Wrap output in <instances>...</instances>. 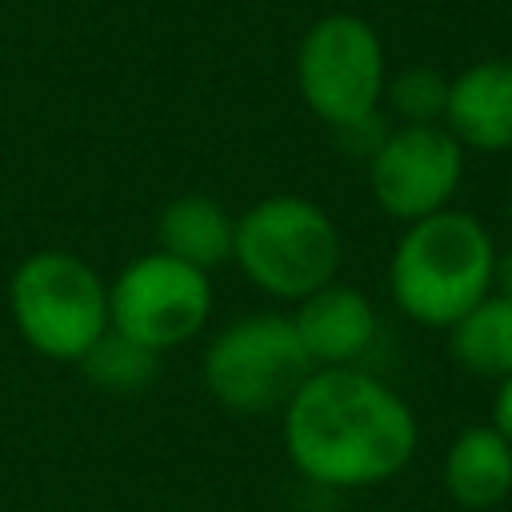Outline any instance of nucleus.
Returning a JSON list of instances; mask_svg holds the SVG:
<instances>
[{
	"label": "nucleus",
	"instance_id": "4",
	"mask_svg": "<svg viewBox=\"0 0 512 512\" xmlns=\"http://www.w3.org/2000/svg\"><path fill=\"white\" fill-rule=\"evenodd\" d=\"M8 312L32 352L80 364L108 332V284L76 252L44 248L16 264L8 280Z\"/></svg>",
	"mask_w": 512,
	"mask_h": 512
},
{
	"label": "nucleus",
	"instance_id": "15",
	"mask_svg": "<svg viewBox=\"0 0 512 512\" xmlns=\"http://www.w3.org/2000/svg\"><path fill=\"white\" fill-rule=\"evenodd\" d=\"M448 100V76L428 64H408L400 72H388L384 80V104L400 116V124H440Z\"/></svg>",
	"mask_w": 512,
	"mask_h": 512
},
{
	"label": "nucleus",
	"instance_id": "2",
	"mask_svg": "<svg viewBox=\"0 0 512 512\" xmlns=\"http://www.w3.org/2000/svg\"><path fill=\"white\" fill-rule=\"evenodd\" d=\"M496 240L480 216L440 208L404 224L392 260L388 292L420 328H452L476 300L492 292Z\"/></svg>",
	"mask_w": 512,
	"mask_h": 512
},
{
	"label": "nucleus",
	"instance_id": "9",
	"mask_svg": "<svg viewBox=\"0 0 512 512\" xmlns=\"http://www.w3.org/2000/svg\"><path fill=\"white\" fill-rule=\"evenodd\" d=\"M312 368H356L376 340V308L352 284H324L288 316Z\"/></svg>",
	"mask_w": 512,
	"mask_h": 512
},
{
	"label": "nucleus",
	"instance_id": "12",
	"mask_svg": "<svg viewBox=\"0 0 512 512\" xmlns=\"http://www.w3.org/2000/svg\"><path fill=\"white\" fill-rule=\"evenodd\" d=\"M232 236H236V216L220 200L200 196V192L168 200L156 220L160 252H168L200 272H212L224 260H232Z\"/></svg>",
	"mask_w": 512,
	"mask_h": 512
},
{
	"label": "nucleus",
	"instance_id": "16",
	"mask_svg": "<svg viewBox=\"0 0 512 512\" xmlns=\"http://www.w3.org/2000/svg\"><path fill=\"white\" fill-rule=\"evenodd\" d=\"M492 428L512 444V372L504 380H496V396H492Z\"/></svg>",
	"mask_w": 512,
	"mask_h": 512
},
{
	"label": "nucleus",
	"instance_id": "6",
	"mask_svg": "<svg viewBox=\"0 0 512 512\" xmlns=\"http://www.w3.org/2000/svg\"><path fill=\"white\" fill-rule=\"evenodd\" d=\"M200 372L220 408L256 416L288 404V396L312 372V360L304 356V344L288 316L252 312L212 336Z\"/></svg>",
	"mask_w": 512,
	"mask_h": 512
},
{
	"label": "nucleus",
	"instance_id": "11",
	"mask_svg": "<svg viewBox=\"0 0 512 512\" xmlns=\"http://www.w3.org/2000/svg\"><path fill=\"white\" fill-rule=\"evenodd\" d=\"M444 492L468 512L496 508L512 492V444L492 424L464 428L444 452Z\"/></svg>",
	"mask_w": 512,
	"mask_h": 512
},
{
	"label": "nucleus",
	"instance_id": "7",
	"mask_svg": "<svg viewBox=\"0 0 512 512\" xmlns=\"http://www.w3.org/2000/svg\"><path fill=\"white\" fill-rule=\"evenodd\" d=\"M208 316H212L208 272L160 248L128 260L108 284V328L152 352L188 344L208 324Z\"/></svg>",
	"mask_w": 512,
	"mask_h": 512
},
{
	"label": "nucleus",
	"instance_id": "10",
	"mask_svg": "<svg viewBox=\"0 0 512 512\" xmlns=\"http://www.w3.org/2000/svg\"><path fill=\"white\" fill-rule=\"evenodd\" d=\"M440 124L460 148L512 152V60H476L448 76Z\"/></svg>",
	"mask_w": 512,
	"mask_h": 512
},
{
	"label": "nucleus",
	"instance_id": "14",
	"mask_svg": "<svg viewBox=\"0 0 512 512\" xmlns=\"http://www.w3.org/2000/svg\"><path fill=\"white\" fill-rule=\"evenodd\" d=\"M84 376L100 388V392H112V396H132V392H144L156 372H160V352L120 336V332H104L80 360Z\"/></svg>",
	"mask_w": 512,
	"mask_h": 512
},
{
	"label": "nucleus",
	"instance_id": "5",
	"mask_svg": "<svg viewBox=\"0 0 512 512\" xmlns=\"http://www.w3.org/2000/svg\"><path fill=\"white\" fill-rule=\"evenodd\" d=\"M388 60L376 28L356 12H328L296 44V88L316 120L332 132L384 104Z\"/></svg>",
	"mask_w": 512,
	"mask_h": 512
},
{
	"label": "nucleus",
	"instance_id": "1",
	"mask_svg": "<svg viewBox=\"0 0 512 512\" xmlns=\"http://www.w3.org/2000/svg\"><path fill=\"white\" fill-rule=\"evenodd\" d=\"M284 452L320 488H376L400 476L420 444L408 400L360 368H312L284 404Z\"/></svg>",
	"mask_w": 512,
	"mask_h": 512
},
{
	"label": "nucleus",
	"instance_id": "17",
	"mask_svg": "<svg viewBox=\"0 0 512 512\" xmlns=\"http://www.w3.org/2000/svg\"><path fill=\"white\" fill-rule=\"evenodd\" d=\"M492 292L512 300V248L496 252V272H492Z\"/></svg>",
	"mask_w": 512,
	"mask_h": 512
},
{
	"label": "nucleus",
	"instance_id": "8",
	"mask_svg": "<svg viewBox=\"0 0 512 512\" xmlns=\"http://www.w3.org/2000/svg\"><path fill=\"white\" fill-rule=\"evenodd\" d=\"M464 180V148L444 124L388 128L368 156V188L384 216L412 224L452 204Z\"/></svg>",
	"mask_w": 512,
	"mask_h": 512
},
{
	"label": "nucleus",
	"instance_id": "3",
	"mask_svg": "<svg viewBox=\"0 0 512 512\" xmlns=\"http://www.w3.org/2000/svg\"><path fill=\"white\" fill-rule=\"evenodd\" d=\"M232 260L264 296L300 304L336 280L340 232L320 204L276 192L236 216Z\"/></svg>",
	"mask_w": 512,
	"mask_h": 512
},
{
	"label": "nucleus",
	"instance_id": "13",
	"mask_svg": "<svg viewBox=\"0 0 512 512\" xmlns=\"http://www.w3.org/2000/svg\"><path fill=\"white\" fill-rule=\"evenodd\" d=\"M448 352L472 376L504 380L512 372V300L500 292L476 300L448 328Z\"/></svg>",
	"mask_w": 512,
	"mask_h": 512
}]
</instances>
